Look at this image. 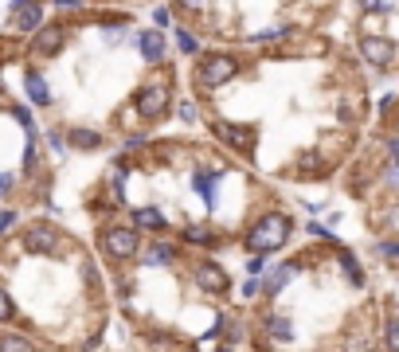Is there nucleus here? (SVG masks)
Listing matches in <instances>:
<instances>
[{
	"label": "nucleus",
	"instance_id": "412c9836",
	"mask_svg": "<svg viewBox=\"0 0 399 352\" xmlns=\"http://www.w3.org/2000/svg\"><path fill=\"white\" fill-rule=\"evenodd\" d=\"M12 317H16V302H12L4 290H0V321H12Z\"/></svg>",
	"mask_w": 399,
	"mask_h": 352
},
{
	"label": "nucleus",
	"instance_id": "2eb2a0df",
	"mask_svg": "<svg viewBox=\"0 0 399 352\" xmlns=\"http://www.w3.org/2000/svg\"><path fill=\"white\" fill-rule=\"evenodd\" d=\"M133 219H137V227H145V231H161V227H165V216L157 208H141Z\"/></svg>",
	"mask_w": 399,
	"mask_h": 352
},
{
	"label": "nucleus",
	"instance_id": "f257e3e1",
	"mask_svg": "<svg viewBox=\"0 0 399 352\" xmlns=\"http://www.w3.org/2000/svg\"><path fill=\"white\" fill-rule=\"evenodd\" d=\"M290 231H294V223H290V216H263L251 231H246V251H255V254H270L278 251L282 243L290 239Z\"/></svg>",
	"mask_w": 399,
	"mask_h": 352
},
{
	"label": "nucleus",
	"instance_id": "6e6552de",
	"mask_svg": "<svg viewBox=\"0 0 399 352\" xmlns=\"http://www.w3.org/2000/svg\"><path fill=\"white\" fill-rule=\"evenodd\" d=\"M63 40H67V32H63V28H40V35H35L32 40V51L35 55H55V51L63 47Z\"/></svg>",
	"mask_w": 399,
	"mask_h": 352
},
{
	"label": "nucleus",
	"instance_id": "58836bf2",
	"mask_svg": "<svg viewBox=\"0 0 399 352\" xmlns=\"http://www.w3.org/2000/svg\"><path fill=\"white\" fill-rule=\"evenodd\" d=\"M180 4H188V8H200V4H204V0H180Z\"/></svg>",
	"mask_w": 399,
	"mask_h": 352
},
{
	"label": "nucleus",
	"instance_id": "dca6fc26",
	"mask_svg": "<svg viewBox=\"0 0 399 352\" xmlns=\"http://www.w3.org/2000/svg\"><path fill=\"white\" fill-rule=\"evenodd\" d=\"M98 141H102V137L94 134V129H71V145H75V149H94Z\"/></svg>",
	"mask_w": 399,
	"mask_h": 352
},
{
	"label": "nucleus",
	"instance_id": "423d86ee",
	"mask_svg": "<svg viewBox=\"0 0 399 352\" xmlns=\"http://www.w3.org/2000/svg\"><path fill=\"white\" fill-rule=\"evenodd\" d=\"M360 55H364L368 63H376V67H388L391 59H395V43L380 40V35H364V40H360Z\"/></svg>",
	"mask_w": 399,
	"mask_h": 352
},
{
	"label": "nucleus",
	"instance_id": "1a4fd4ad",
	"mask_svg": "<svg viewBox=\"0 0 399 352\" xmlns=\"http://www.w3.org/2000/svg\"><path fill=\"white\" fill-rule=\"evenodd\" d=\"M196 282L204 286L208 293H223L227 290V274H223L215 262H200V266H196Z\"/></svg>",
	"mask_w": 399,
	"mask_h": 352
},
{
	"label": "nucleus",
	"instance_id": "4468645a",
	"mask_svg": "<svg viewBox=\"0 0 399 352\" xmlns=\"http://www.w3.org/2000/svg\"><path fill=\"white\" fill-rule=\"evenodd\" d=\"M172 259H177V247H172V243H153V247H149V254H145V262H153V266H157V262L169 266Z\"/></svg>",
	"mask_w": 399,
	"mask_h": 352
},
{
	"label": "nucleus",
	"instance_id": "a878e982",
	"mask_svg": "<svg viewBox=\"0 0 399 352\" xmlns=\"http://www.w3.org/2000/svg\"><path fill=\"white\" fill-rule=\"evenodd\" d=\"M383 227H388L391 235H399V208H391L388 216H383Z\"/></svg>",
	"mask_w": 399,
	"mask_h": 352
},
{
	"label": "nucleus",
	"instance_id": "7ed1b4c3",
	"mask_svg": "<svg viewBox=\"0 0 399 352\" xmlns=\"http://www.w3.org/2000/svg\"><path fill=\"white\" fill-rule=\"evenodd\" d=\"M235 75H239V63L231 55H204V63H200V83L204 86H223Z\"/></svg>",
	"mask_w": 399,
	"mask_h": 352
},
{
	"label": "nucleus",
	"instance_id": "bb28decb",
	"mask_svg": "<svg viewBox=\"0 0 399 352\" xmlns=\"http://www.w3.org/2000/svg\"><path fill=\"white\" fill-rule=\"evenodd\" d=\"M360 4H364L368 12H388L391 8V0H360Z\"/></svg>",
	"mask_w": 399,
	"mask_h": 352
},
{
	"label": "nucleus",
	"instance_id": "4be33fe9",
	"mask_svg": "<svg viewBox=\"0 0 399 352\" xmlns=\"http://www.w3.org/2000/svg\"><path fill=\"white\" fill-rule=\"evenodd\" d=\"M282 35H286V28H266V32L251 35V43H270V40H282Z\"/></svg>",
	"mask_w": 399,
	"mask_h": 352
},
{
	"label": "nucleus",
	"instance_id": "2f4dec72",
	"mask_svg": "<svg viewBox=\"0 0 399 352\" xmlns=\"http://www.w3.org/2000/svg\"><path fill=\"white\" fill-rule=\"evenodd\" d=\"M153 24H157V28H169V8H157V12H153Z\"/></svg>",
	"mask_w": 399,
	"mask_h": 352
},
{
	"label": "nucleus",
	"instance_id": "f3484780",
	"mask_svg": "<svg viewBox=\"0 0 399 352\" xmlns=\"http://www.w3.org/2000/svg\"><path fill=\"white\" fill-rule=\"evenodd\" d=\"M290 278H294V266H278V270H270V278H266V290H282V286L290 282Z\"/></svg>",
	"mask_w": 399,
	"mask_h": 352
},
{
	"label": "nucleus",
	"instance_id": "7c9ffc66",
	"mask_svg": "<svg viewBox=\"0 0 399 352\" xmlns=\"http://www.w3.org/2000/svg\"><path fill=\"white\" fill-rule=\"evenodd\" d=\"M297 168H302V172H321V160H317V157H306Z\"/></svg>",
	"mask_w": 399,
	"mask_h": 352
},
{
	"label": "nucleus",
	"instance_id": "f8f14e48",
	"mask_svg": "<svg viewBox=\"0 0 399 352\" xmlns=\"http://www.w3.org/2000/svg\"><path fill=\"white\" fill-rule=\"evenodd\" d=\"M0 352H35V344L20 333H0Z\"/></svg>",
	"mask_w": 399,
	"mask_h": 352
},
{
	"label": "nucleus",
	"instance_id": "e433bc0d",
	"mask_svg": "<svg viewBox=\"0 0 399 352\" xmlns=\"http://www.w3.org/2000/svg\"><path fill=\"white\" fill-rule=\"evenodd\" d=\"M55 4H59V8H67V12H75V8H78V0H55Z\"/></svg>",
	"mask_w": 399,
	"mask_h": 352
},
{
	"label": "nucleus",
	"instance_id": "f03ea898",
	"mask_svg": "<svg viewBox=\"0 0 399 352\" xmlns=\"http://www.w3.org/2000/svg\"><path fill=\"white\" fill-rule=\"evenodd\" d=\"M102 251L110 259H133L141 251V239L133 227H110V231H102Z\"/></svg>",
	"mask_w": 399,
	"mask_h": 352
},
{
	"label": "nucleus",
	"instance_id": "4c0bfd02",
	"mask_svg": "<svg viewBox=\"0 0 399 352\" xmlns=\"http://www.w3.org/2000/svg\"><path fill=\"white\" fill-rule=\"evenodd\" d=\"M28 4H35V0H12V8H16V12H20V8H28Z\"/></svg>",
	"mask_w": 399,
	"mask_h": 352
},
{
	"label": "nucleus",
	"instance_id": "72a5a7b5",
	"mask_svg": "<svg viewBox=\"0 0 399 352\" xmlns=\"http://www.w3.org/2000/svg\"><path fill=\"white\" fill-rule=\"evenodd\" d=\"M258 290H263V286H258V278H251V282H246V286H243V293H246V298H255V293H258Z\"/></svg>",
	"mask_w": 399,
	"mask_h": 352
},
{
	"label": "nucleus",
	"instance_id": "c85d7f7f",
	"mask_svg": "<svg viewBox=\"0 0 399 352\" xmlns=\"http://www.w3.org/2000/svg\"><path fill=\"white\" fill-rule=\"evenodd\" d=\"M380 254L391 262H399V243H380Z\"/></svg>",
	"mask_w": 399,
	"mask_h": 352
},
{
	"label": "nucleus",
	"instance_id": "a211bd4d",
	"mask_svg": "<svg viewBox=\"0 0 399 352\" xmlns=\"http://www.w3.org/2000/svg\"><path fill=\"white\" fill-rule=\"evenodd\" d=\"M196 192L204 196V204L212 208V204H215V192H212V172H196Z\"/></svg>",
	"mask_w": 399,
	"mask_h": 352
},
{
	"label": "nucleus",
	"instance_id": "c9c22d12",
	"mask_svg": "<svg viewBox=\"0 0 399 352\" xmlns=\"http://www.w3.org/2000/svg\"><path fill=\"white\" fill-rule=\"evenodd\" d=\"M8 188H12V176H8V172H0V196L8 192Z\"/></svg>",
	"mask_w": 399,
	"mask_h": 352
},
{
	"label": "nucleus",
	"instance_id": "6ab92c4d",
	"mask_svg": "<svg viewBox=\"0 0 399 352\" xmlns=\"http://www.w3.org/2000/svg\"><path fill=\"white\" fill-rule=\"evenodd\" d=\"M340 266L348 270V278H352V286H360V282H364V270L357 266V259H352V251H340Z\"/></svg>",
	"mask_w": 399,
	"mask_h": 352
},
{
	"label": "nucleus",
	"instance_id": "9b49d317",
	"mask_svg": "<svg viewBox=\"0 0 399 352\" xmlns=\"http://www.w3.org/2000/svg\"><path fill=\"white\" fill-rule=\"evenodd\" d=\"M141 55H145V63H161L165 59V35L161 32H141Z\"/></svg>",
	"mask_w": 399,
	"mask_h": 352
},
{
	"label": "nucleus",
	"instance_id": "cd10ccee",
	"mask_svg": "<svg viewBox=\"0 0 399 352\" xmlns=\"http://www.w3.org/2000/svg\"><path fill=\"white\" fill-rule=\"evenodd\" d=\"M177 43H180V51H196V47H200V43H196V35H188V32H180Z\"/></svg>",
	"mask_w": 399,
	"mask_h": 352
},
{
	"label": "nucleus",
	"instance_id": "9d476101",
	"mask_svg": "<svg viewBox=\"0 0 399 352\" xmlns=\"http://www.w3.org/2000/svg\"><path fill=\"white\" fill-rule=\"evenodd\" d=\"M24 86H28V98H32L35 106H47V102H52V90H47V83H43L40 71H28V75H24Z\"/></svg>",
	"mask_w": 399,
	"mask_h": 352
},
{
	"label": "nucleus",
	"instance_id": "20e7f679",
	"mask_svg": "<svg viewBox=\"0 0 399 352\" xmlns=\"http://www.w3.org/2000/svg\"><path fill=\"white\" fill-rule=\"evenodd\" d=\"M24 247L32 254H59L63 251V239H59V231H55L52 223H35V227H28Z\"/></svg>",
	"mask_w": 399,
	"mask_h": 352
},
{
	"label": "nucleus",
	"instance_id": "473e14b6",
	"mask_svg": "<svg viewBox=\"0 0 399 352\" xmlns=\"http://www.w3.org/2000/svg\"><path fill=\"white\" fill-rule=\"evenodd\" d=\"M35 165V141H28V149H24V168H32Z\"/></svg>",
	"mask_w": 399,
	"mask_h": 352
},
{
	"label": "nucleus",
	"instance_id": "0eeeda50",
	"mask_svg": "<svg viewBox=\"0 0 399 352\" xmlns=\"http://www.w3.org/2000/svg\"><path fill=\"white\" fill-rule=\"evenodd\" d=\"M215 137L227 141V145H235V149H251V145H255V129L235 126V122H215Z\"/></svg>",
	"mask_w": 399,
	"mask_h": 352
},
{
	"label": "nucleus",
	"instance_id": "b1692460",
	"mask_svg": "<svg viewBox=\"0 0 399 352\" xmlns=\"http://www.w3.org/2000/svg\"><path fill=\"white\" fill-rule=\"evenodd\" d=\"M383 341H388L391 352H399V321H391V325H388V336H383Z\"/></svg>",
	"mask_w": 399,
	"mask_h": 352
},
{
	"label": "nucleus",
	"instance_id": "ddd939ff",
	"mask_svg": "<svg viewBox=\"0 0 399 352\" xmlns=\"http://www.w3.org/2000/svg\"><path fill=\"white\" fill-rule=\"evenodd\" d=\"M40 4H28V8H20L16 12V28L20 32H35V28H40Z\"/></svg>",
	"mask_w": 399,
	"mask_h": 352
},
{
	"label": "nucleus",
	"instance_id": "5701e85b",
	"mask_svg": "<svg viewBox=\"0 0 399 352\" xmlns=\"http://www.w3.org/2000/svg\"><path fill=\"white\" fill-rule=\"evenodd\" d=\"M16 122H20V126H24V129H28V137H35V122H32V114H28L24 106L16 110Z\"/></svg>",
	"mask_w": 399,
	"mask_h": 352
},
{
	"label": "nucleus",
	"instance_id": "f704fd0d",
	"mask_svg": "<svg viewBox=\"0 0 399 352\" xmlns=\"http://www.w3.org/2000/svg\"><path fill=\"white\" fill-rule=\"evenodd\" d=\"M188 239H192V243H208V231H200V227H196V231H188Z\"/></svg>",
	"mask_w": 399,
	"mask_h": 352
},
{
	"label": "nucleus",
	"instance_id": "393cba45",
	"mask_svg": "<svg viewBox=\"0 0 399 352\" xmlns=\"http://www.w3.org/2000/svg\"><path fill=\"white\" fill-rule=\"evenodd\" d=\"M12 223H16V211L4 208V211H0V235H8V231H12Z\"/></svg>",
	"mask_w": 399,
	"mask_h": 352
},
{
	"label": "nucleus",
	"instance_id": "c756f323",
	"mask_svg": "<svg viewBox=\"0 0 399 352\" xmlns=\"http://www.w3.org/2000/svg\"><path fill=\"white\" fill-rule=\"evenodd\" d=\"M177 114H180V122H196V106H192V102H180Z\"/></svg>",
	"mask_w": 399,
	"mask_h": 352
},
{
	"label": "nucleus",
	"instance_id": "aec40b11",
	"mask_svg": "<svg viewBox=\"0 0 399 352\" xmlns=\"http://www.w3.org/2000/svg\"><path fill=\"white\" fill-rule=\"evenodd\" d=\"M266 325H270V333H274V336H282V341H290V336H294V329H290V321H286V317H270Z\"/></svg>",
	"mask_w": 399,
	"mask_h": 352
},
{
	"label": "nucleus",
	"instance_id": "39448f33",
	"mask_svg": "<svg viewBox=\"0 0 399 352\" xmlns=\"http://www.w3.org/2000/svg\"><path fill=\"white\" fill-rule=\"evenodd\" d=\"M133 106H137V114H141L145 122L161 117V114H165V106H169V86L157 83V86H145V90H137Z\"/></svg>",
	"mask_w": 399,
	"mask_h": 352
},
{
	"label": "nucleus",
	"instance_id": "ea45409f",
	"mask_svg": "<svg viewBox=\"0 0 399 352\" xmlns=\"http://www.w3.org/2000/svg\"><path fill=\"white\" fill-rule=\"evenodd\" d=\"M0 98H4V90H0Z\"/></svg>",
	"mask_w": 399,
	"mask_h": 352
}]
</instances>
